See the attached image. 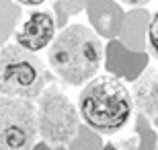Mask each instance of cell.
<instances>
[{"mask_svg":"<svg viewBox=\"0 0 158 150\" xmlns=\"http://www.w3.org/2000/svg\"><path fill=\"white\" fill-rule=\"evenodd\" d=\"M47 60L66 84H86L97 76L103 64V43L93 29L70 25L53 37Z\"/></svg>","mask_w":158,"mask_h":150,"instance_id":"1","label":"cell"},{"mask_svg":"<svg viewBox=\"0 0 158 150\" xmlns=\"http://www.w3.org/2000/svg\"><path fill=\"white\" fill-rule=\"evenodd\" d=\"M131 92L117 76L103 74L86 82L78 97L80 119L99 134H117L131 117Z\"/></svg>","mask_w":158,"mask_h":150,"instance_id":"2","label":"cell"},{"mask_svg":"<svg viewBox=\"0 0 158 150\" xmlns=\"http://www.w3.org/2000/svg\"><path fill=\"white\" fill-rule=\"evenodd\" d=\"M47 74L41 60L19 43L0 47V95L15 99L41 97Z\"/></svg>","mask_w":158,"mask_h":150,"instance_id":"3","label":"cell"},{"mask_svg":"<svg viewBox=\"0 0 158 150\" xmlns=\"http://www.w3.org/2000/svg\"><path fill=\"white\" fill-rule=\"evenodd\" d=\"M37 130L45 144H68L80 130V111L62 91L45 88L37 105Z\"/></svg>","mask_w":158,"mask_h":150,"instance_id":"4","label":"cell"},{"mask_svg":"<svg viewBox=\"0 0 158 150\" xmlns=\"http://www.w3.org/2000/svg\"><path fill=\"white\" fill-rule=\"evenodd\" d=\"M39 136L37 109L29 99L0 95V150H31Z\"/></svg>","mask_w":158,"mask_h":150,"instance_id":"5","label":"cell"},{"mask_svg":"<svg viewBox=\"0 0 158 150\" xmlns=\"http://www.w3.org/2000/svg\"><path fill=\"white\" fill-rule=\"evenodd\" d=\"M53 37H56V21L52 12L47 11L31 12L23 27L17 31V43L29 52H41L49 47Z\"/></svg>","mask_w":158,"mask_h":150,"instance_id":"6","label":"cell"},{"mask_svg":"<svg viewBox=\"0 0 158 150\" xmlns=\"http://www.w3.org/2000/svg\"><path fill=\"white\" fill-rule=\"evenodd\" d=\"M131 99L144 115L158 121V70H148L134 82Z\"/></svg>","mask_w":158,"mask_h":150,"instance_id":"7","label":"cell"},{"mask_svg":"<svg viewBox=\"0 0 158 150\" xmlns=\"http://www.w3.org/2000/svg\"><path fill=\"white\" fill-rule=\"evenodd\" d=\"M148 47L150 54L158 60V12H154L152 21L148 25Z\"/></svg>","mask_w":158,"mask_h":150,"instance_id":"8","label":"cell"},{"mask_svg":"<svg viewBox=\"0 0 158 150\" xmlns=\"http://www.w3.org/2000/svg\"><path fill=\"white\" fill-rule=\"evenodd\" d=\"M121 2H125V4H129V6H144V4H148L150 0H121Z\"/></svg>","mask_w":158,"mask_h":150,"instance_id":"9","label":"cell"},{"mask_svg":"<svg viewBox=\"0 0 158 150\" xmlns=\"http://www.w3.org/2000/svg\"><path fill=\"white\" fill-rule=\"evenodd\" d=\"M17 2H21V4H25V6H37V4H41V2H45V0H17Z\"/></svg>","mask_w":158,"mask_h":150,"instance_id":"10","label":"cell"},{"mask_svg":"<svg viewBox=\"0 0 158 150\" xmlns=\"http://www.w3.org/2000/svg\"><path fill=\"white\" fill-rule=\"evenodd\" d=\"M103 150H115V146H113V144H107V146H105Z\"/></svg>","mask_w":158,"mask_h":150,"instance_id":"11","label":"cell"},{"mask_svg":"<svg viewBox=\"0 0 158 150\" xmlns=\"http://www.w3.org/2000/svg\"><path fill=\"white\" fill-rule=\"evenodd\" d=\"M156 150H158V142H156Z\"/></svg>","mask_w":158,"mask_h":150,"instance_id":"12","label":"cell"}]
</instances>
